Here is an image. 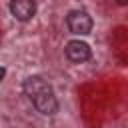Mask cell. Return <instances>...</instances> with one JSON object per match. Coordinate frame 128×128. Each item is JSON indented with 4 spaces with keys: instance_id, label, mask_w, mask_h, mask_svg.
Masks as SVG:
<instances>
[{
    "instance_id": "3957f363",
    "label": "cell",
    "mask_w": 128,
    "mask_h": 128,
    "mask_svg": "<svg viewBox=\"0 0 128 128\" xmlns=\"http://www.w3.org/2000/svg\"><path fill=\"white\" fill-rule=\"evenodd\" d=\"M64 52H66V58L70 62H74V64H82V62L90 60V56H92L90 46L86 42H82V40H70L66 44Z\"/></svg>"
},
{
    "instance_id": "7a4b0ae2",
    "label": "cell",
    "mask_w": 128,
    "mask_h": 128,
    "mask_svg": "<svg viewBox=\"0 0 128 128\" xmlns=\"http://www.w3.org/2000/svg\"><path fill=\"white\" fill-rule=\"evenodd\" d=\"M66 26H68V30H70L72 34H76V36H86V34L92 32L94 22H92V16H90L86 10H72V12H68V16H66Z\"/></svg>"
},
{
    "instance_id": "5b68a950",
    "label": "cell",
    "mask_w": 128,
    "mask_h": 128,
    "mask_svg": "<svg viewBox=\"0 0 128 128\" xmlns=\"http://www.w3.org/2000/svg\"><path fill=\"white\" fill-rule=\"evenodd\" d=\"M4 76H6V68H2V66H0V82L4 80Z\"/></svg>"
},
{
    "instance_id": "277c9868",
    "label": "cell",
    "mask_w": 128,
    "mask_h": 128,
    "mask_svg": "<svg viewBox=\"0 0 128 128\" xmlns=\"http://www.w3.org/2000/svg\"><path fill=\"white\" fill-rule=\"evenodd\" d=\"M8 8H10V14L18 22H28L36 14V4L32 0H12L8 4Z\"/></svg>"
},
{
    "instance_id": "6da1fadb",
    "label": "cell",
    "mask_w": 128,
    "mask_h": 128,
    "mask_svg": "<svg viewBox=\"0 0 128 128\" xmlns=\"http://www.w3.org/2000/svg\"><path fill=\"white\" fill-rule=\"evenodd\" d=\"M22 92L28 96L32 106L42 116H54L58 112V98L54 94V88L42 76H38V74L28 76L22 82Z\"/></svg>"
}]
</instances>
